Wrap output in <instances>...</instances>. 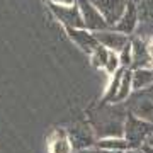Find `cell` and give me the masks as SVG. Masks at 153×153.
I'll list each match as a JSON object with an SVG mask.
<instances>
[{"mask_svg":"<svg viewBox=\"0 0 153 153\" xmlns=\"http://www.w3.org/2000/svg\"><path fill=\"white\" fill-rule=\"evenodd\" d=\"M126 117H128V111L124 104H111V107L97 114L94 133L97 134L99 140L100 138H123Z\"/></svg>","mask_w":153,"mask_h":153,"instance_id":"obj_1","label":"cell"},{"mask_svg":"<svg viewBox=\"0 0 153 153\" xmlns=\"http://www.w3.org/2000/svg\"><path fill=\"white\" fill-rule=\"evenodd\" d=\"M124 105L128 114H133L153 124V85L140 88V90H133Z\"/></svg>","mask_w":153,"mask_h":153,"instance_id":"obj_2","label":"cell"},{"mask_svg":"<svg viewBox=\"0 0 153 153\" xmlns=\"http://www.w3.org/2000/svg\"><path fill=\"white\" fill-rule=\"evenodd\" d=\"M153 133V124L143 121L133 114H128L124 121V138L129 148H143L146 145L150 134Z\"/></svg>","mask_w":153,"mask_h":153,"instance_id":"obj_3","label":"cell"},{"mask_svg":"<svg viewBox=\"0 0 153 153\" xmlns=\"http://www.w3.org/2000/svg\"><path fill=\"white\" fill-rule=\"evenodd\" d=\"M76 5H78V9H80V14H82L85 29L94 31V33L109 29L105 19L102 17V14L97 10V7L94 5L92 0H76Z\"/></svg>","mask_w":153,"mask_h":153,"instance_id":"obj_4","label":"cell"},{"mask_svg":"<svg viewBox=\"0 0 153 153\" xmlns=\"http://www.w3.org/2000/svg\"><path fill=\"white\" fill-rule=\"evenodd\" d=\"M92 2L94 5L97 7V10L102 14V17L105 19L107 26L112 29L121 21L129 0H92Z\"/></svg>","mask_w":153,"mask_h":153,"instance_id":"obj_5","label":"cell"},{"mask_svg":"<svg viewBox=\"0 0 153 153\" xmlns=\"http://www.w3.org/2000/svg\"><path fill=\"white\" fill-rule=\"evenodd\" d=\"M138 38H153V0H140L138 4Z\"/></svg>","mask_w":153,"mask_h":153,"instance_id":"obj_6","label":"cell"},{"mask_svg":"<svg viewBox=\"0 0 153 153\" xmlns=\"http://www.w3.org/2000/svg\"><path fill=\"white\" fill-rule=\"evenodd\" d=\"M68 138H70V143L71 146H73V152H83V150H90L92 146H95V143L94 141V133L90 128L87 126H73L68 129Z\"/></svg>","mask_w":153,"mask_h":153,"instance_id":"obj_7","label":"cell"},{"mask_svg":"<svg viewBox=\"0 0 153 153\" xmlns=\"http://www.w3.org/2000/svg\"><path fill=\"white\" fill-rule=\"evenodd\" d=\"M51 10L58 19H60L66 27H75V29H83L85 24H83L82 14H80V9L78 5H56V4H51Z\"/></svg>","mask_w":153,"mask_h":153,"instance_id":"obj_8","label":"cell"},{"mask_svg":"<svg viewBox=\"0 0 153 153\" xmlns=\"http://www.w3.org/2000/svg\"><path fill=\"white\" fill-rule=\"evenodd\" d=\"M133 48V66L136 68H153V56L150 53V44L141 38L131 39Z\"/></svg>","mask_w":153,"mask_h":153,"instance_id":"obj_9","label":"cell"},{"mask_svg":"<svg viewBox=\"0 0 153 153\" xmlns=\"http://www.w3.org/2000/svg\"><path fill=\"white\" fill-rule=\"evenodd\" d=\"M95 39L99 41V44H102L104 48H107L109 51H121L126 44L129 43V38L123 33L112 31V29H105V31H97L94 33Z\"/></svg>","mask_w":153,"mask_h":153,"instance_id":"obj_10","label":"cell"},{"mask_svg":"<svg viewBox=\"0 0 153 153\" xmlns=\"http://www.w3.org/2000/svg\"><path fill=\"white\" fill-rule=\"evenodd\" d=\"M136 27H138V5H136L134 0H129L124 14L121 17V21L117 22L112 29L128 36V34L136 33Z\"/></svg>","mask_w":153,"mask_h":153,"instance_id":"obj_11","label":"cell"},{"mask_svg":"<svg viewBox=\"0 0 153 153\" xmlns=\"http://www.w3.org/2000/svg\"><path fill=\"white\" fill-rule=\"evenodd\" d=\"M66 29H68V34L73 38V41H75L83 51H87V53L92 55L94 49L99 46V41L95 39V36L87 33L85 29H75V27H66Z\"/></svg>","mask_w":153,"mask_h":153,"instance_id":"obj_12","label":"cell"},{"mask_svg":"<svg viewBox=\"0 0 153 153\" xmlns=\"http://www.w3.org/2000/svg\"><path fill=\"white\" fill-rule=\"evenodd\" d=\"M133 94V70L131 68H123V76H121L119 90L116 94L112 104H124Z\"/></svg>","mask_w":153,"mask_h":153,"instance_id":"obj_13","label":"cell"},{"mask_svg":"<svg viewBox=\"0 0 153 153\" xmlns=\"http://www.w3.org/2000/svg\"><path fill=\"white\" fill-rule=\"evenodd\" d=\"M49 146V153H73V146L70 143L68 133L66 131H56L53 134V138L48 143Z\"/></svg>","mask_w":153,"mask_h":153,"instance_id":"obj_14","label":"cell"},{"mask_svg":"<svg viewBox=\"0 0 153 153\" xmlns=\"http://www.w3.org/2000/svg\"><path fill=\"white\" fill-rule=\"evenodd\" d=\"M153 85V68H136L133 71V90Z\"/></svg>","mask_w":153,"mask_h":153,"instance_id":"obj_15","label":"cell"},{"mask_svg":"<svg viewBox=\"0 0 153 153\" xmlns=\"http://www.w3.org/2000/svg\"><path fill=\"white\" fill-rule=\"evenodd\" d=\"M97 150H111V152H128V141L124 138H100L95 143Z\"/></svg>","mask_w":153,"mask_h":153,"instance_id":"obj_16","label":"cell"},{"mask_svg":"<svg viewBox=\"0 0 153 153\" xmlns=\"http://www.w3.org/2000/svg\"><path fill=\"white\" fill-rule=\"evenodd\" d=\"M109 55H111L109 49L104 48L102 44H99L97 48L94 49V53H92V65L97 66V68H105L107 60H109Z\"/></svg>","mask_w":153,"mask_h":153,"instance_id":"obj_17","label":"cell"},{"mask_svg":"<svg viewBox=\"0 0 153 153\" xmlns=\"http://www.w3.org/2000/svg\"><path fill=\"white\" fill-rule=\"evenodd\" d=\"M119 61L123 68H129L133 65V48H131V41L126 44L124 48L119 51Z\"/></svg>","mask_w":153,"mask_h":153,"instance_id":"obj_18","label":"cell"},{"mask_svg":"<svg viewBox=\"0 0 153 153\" xmlns=\"http://www.w3.org/2000/svg\"><path fill=\"white\" fill-rule=\"evenodd\" d=\"M121 61H119V56L116 55L114 51H111L109 55V60H107V65H105V70L109 71L111 75H114V73H117V71L121 70Z\"/></svg>","mask_w":153,"mask_h":153,"instance_id":"obj_19","label":"cell"},{"mask_svg":"<svg viewBox=\"0 0 153 153\" xmlns=\"http://www.w3.org/2000/svg\"><path fill=\"white\" fill-rule=\"evenodd\" d=\"M76 0H51V4H56V5H71Z\"/></svg>","mask_w":153,"mask_h":153,"instance_id":"obj_20","label":"cell"},{"mask_svg":"<svg viewBox=\"0 0 153 153\" xmlns=\"http://www.w3.org/2000/svg\"><path fill=\"white\" fill-rule=\"evenodd\" d=\"M124 153H145V152H143V148H129V150L124 152Z\"/></svg>","mask_w":153,"mask_h":153,"instance_id":"obj_21","label":"cell"},{"mask_svg":"<svg viewBox=\"0 0 153 153\" xmlns=\"http://www.w3.org/2000/svg\"><path fill=\"white\" fill-rule=\"evenodd\" d=\"M143 152H145V153H153V148L148 146V145H145V146H143Z\"/></svg>","mask_w":153,"mask_h":153,"instance_id":"obj_22","label":"cell"},{"mask_svg":"<svg viewBox=\"0 0 153 153\" xmlns=\"http://www.w3.org/2000/svg\"><path fill=\"white\" fill-rule=\"evenodd\" d=\"M146 145H148V146H152V148H153V133H152V134H150V138H148Z\"/></svg>","mask_w":153,"mask_h":153,"instance_id":"obj_23","label":"cell"},{"mask_svg":"<svg viewBox=\"0 0 153 153\" xmlns=\"http://www.w3.org/2000/svg\"><path fill=\"white\" fill-rule=\"evenodd\" d=\"M99 153H124V152H111V150H99Z\"/></svg>","mask_w":153,"mask_h":153,"instance_id":"obj_24","label":"cell"},{"mask_svg":"<svg viewBox=\"0 0 153 153\" xmlns=\"http://www.w3.org/2000/svg\"><path fill=\"white\" fill-rule=\"evenodd\" d=\"M75 153H99V150L95 152V150H83V152H75Z\"/></svg>","mask_w":153,"mask_h":153,"instance_id":"obj_25","label":"cell"}]
</instances>
